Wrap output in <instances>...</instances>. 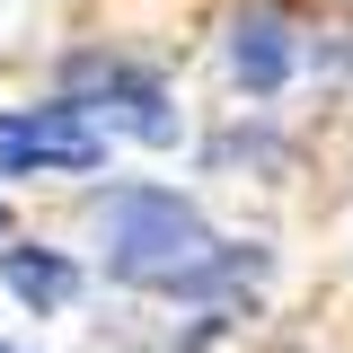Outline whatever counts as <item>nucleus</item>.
I'll return each mask as SVG.
<instances>
[{"label":"nucleus","instance_id":"obj_5","mask_svg":"<svg viewBox=\"0 0 353 353\" xmlns=\"http://www.w3.org/2000/svg\"><path fill=\"white\" fill-rule=\"evenodd\" d=\"M0 283H9V301L36 309V318L80 301V265L62 256V248H9V256H0Z\"/></svg>","mask_w":353,"mask_h":353},{"label":"nucleus","instance_id":"obj_3","mask_svg":"<svg viewBox=\"0 0 353 353\" xmlns=\"http://www.w3.org/2000/svg\"><path fill=\"white\" fill-rule=\"evenodd\" d=\"M80 80H97L88 97H71L97 132H124V141H141V150H176V132H185V115H176V97L150 71H132V62H106V53H80Z\"/></svg>","mask_w":353,"mask_h":353},{"label":"nucleus","instance_id":"obj_4","mask_svg":"<svg viewBox=\"0 0 353 353\" xmlns=\"http://www.w3.org/2000/svg\"><path fill=\"white\" fill-rule=\"evenodd\" d=\"M230 71L248 80V97H274V88L292 80V18L274 0H248L230 18Z\"/></svg>","mask_w":353,"mask_h":353},{"label":"nucleus","instance_id":"obj_1","mask_svg":"<svg viewBox=\"0 0 353 353\" xmlns=\"http://www.w3.org/2000/svg\"><path fill=\"white\" fill-rule=\"evenodd\" d=\"M88 230H97V256L115 283L132 292H176L194 265L212 256V230L203 212L168 194V185H106L97 203H88Z\"/></svg>","mask_w":353,"mask_h":353},{"label":"nucleus","instance_id":"obj_2","mask_svg":"<svg viewBox=\"0 0 353 353\" xmlns=\"http://www.w3.org/2000/svg\"><path fill=\"white\" fill-rule=\"evenodd\" d=\"M88 168H106V132L71 97L0 106V176H88Z\"/></svg>","mask_w":353,"mask_h":353}]
</instances>
